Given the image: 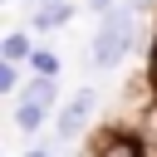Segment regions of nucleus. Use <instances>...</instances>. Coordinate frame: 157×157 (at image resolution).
<instances>
[{"label": "nucleus", "mask_w": 157, "mask_h": 157, "mask_svg": "<svg viewBox=\"0 0 157 157\" xmlns=\"http://www.w3.org/2000/svg\"><path fill=\"white\" fill-rule=\"evenodd\" d=\"M137 39H142V15H132L128 5H118V10H108L103 20H98V29H93V49H88V59H93V69H118L132 49H137Z\"/></svg>", "instance_id": "nucleus-1"}, {"label": "nucleus", "mask_w": 157, "mask_h": 157, "mask_svg": "<svg viewBox=\"0 0 157 157\" xmlns=\"http://www.w3.org/2000/svg\"><path fill=\"white\" fill-rule=\"evenodd\" d=\"M93 108H98V93L93 88H78L74 98H64V108L54 113V142H78L93 123Z\"/></svg>", "instance_id": "nucleus-2"}, {"label": "nucleus", "mask_w": 157, "mask_h": 157, "mask_svg": "<svg viewBox=\"0 0 157 157\" xmlns=\"http://www.w3.org/2000/svg\"><path fill=\"white\" fill-rule=\"evenodd\" d=\"M69 20H74V0H44V5H29V29H39V34H49V29L69 25Z\"/></svg>", "instance_id": "nucleus-3"}, {"label": "nucleus", "mask_w": 157, "mask_h": 157, "mask_svg": "<svg viewBox=\"0 0 157 157\" xmlns=\"http://www.w3.org/2000/svg\"><path fill=\"white\" fill-rule=\"evenodd\" d=\"M34 49H39V44H34L29 29H10V34L0 39V64H29Z\"/></svg>", "instance_id": "nucleus-4"}, {"label": "nucleus", "mask_w": 157, "mask_h": 157, "mask_svg": "<svg viewBox=\"0 0 157 157\" xmlns=\"http://www.w3.org/2000/svg\"><path fill=\"white\" fill-rule=\"evenodd\" d=\"M15 132H25V137H39L44 132V123L54 118V108H39V103H15Z\"/></svg>", "instance_id": "nucleus-5"}, {"label": "nucleus", "mask_w": 157, "mask_h": 157, "mask_svg": "<svg viewBox=\"0 0 157 157\" xmlns=\"http://www.w3.org/2000/svg\"><path fill=\"white\" fill-rule=\"evenodd\" d=\"M15 103H39V108H54L59 103V78H29L25 88H20V98Z\"/></svg>", "instance_id": "nucleus-6"}, {"label": "nucleus", "mask_w": 157, "mask_h": 157, "mask_svg": "<svg viewBox=\"0 0 157 157\" xmlns=\"http://www.w3.org/2000/svg\"><path fill=\"white\" fill-rule=\"evenodd\" d=\"M29 69H34V78H59V69H64V59L49 49V44H39L34 49V59H29Z\"/></svg>", "instance_id": "nucleus-7"}, {"label": "nucleus", "mask_w": 157, "mask_h": 157, "mask_svg": "<svg viewBox=\"0 0 157 157\" xmlns=\"http://www.w3.org/2000/svg\"><path fill=\"white\" fill-rule=\"evenodd\" d=\"M142 88L152 93V103H157V34H152V44H147V69H142Z\"/></svg>", "instance_id": "nucleus-8"}, {"label": "nucleus", "mask_w": 157, "mask_h": 157, "mask_svg": "<svg viewBox=\"0 0 157 157\" xmlns=\"http://www.w3.org/2000/svg\"><path fill=\"white\" fill-rule=\"evenodd\" d=\"M118 5H123V0H88V10H93V15H98V20H103V15H108V10H118Z\"/></svg>", "instance_id": "nucleus-9"}, {"label": "nucleus", "mask_w": 157, "mask_h": 157, "mask_svg": "<svg viewBox=\"0 0 157 157\" xmlns=\"http://www.w3.org/2000/svg\"><path fill=\"white\" fill-rule=\"evenodd\" d=\"M20 157H59V152H54V147H49V142H39V147H25V152H20Z\"/></svg>", "instance_id": "nucleus-10"}, {"label": "nucleus", "mask_w": 157, "mask_h": 157, "mask_svg": "<svg viewBox=\"0 0 157 157\" xmlns=\"http://www.w3.org/2000/svg\"><path fill=\"white\" fill-rule=\"evenodd\" d=\"M123 5H128L132 15H147V10H157V0H123Z\"/></svg>", "instance_id": "nucleus-11"}, {"label": "nucleus", "mask_w": 157, "mask_h": 157, "mask_svg": "<svg viewBox=\"0 0 157 157\" xmlns=\"http://www.w3.org/2000/svg\"><path fill=\"white\" fill-rule=\"evenodd\" d=\"M59 157H93V152H88V147H78V152H59Z\"/></svg>", "instance_id": "nucleus-12"}, {"label": "nucleus", "mask_w": 157, "mask_h": 157, "mask_svg": "<svg viewBox=\"0 0 157 157\" xmlns=\"http://www.w3.org/2000/svg\"><path fill=\"white\" fill-rule=\"evenodd\" d=\"M152 157H157V142H152Z\"/></svg>", "instance_id": "nucleus-13"}]
</instances>
